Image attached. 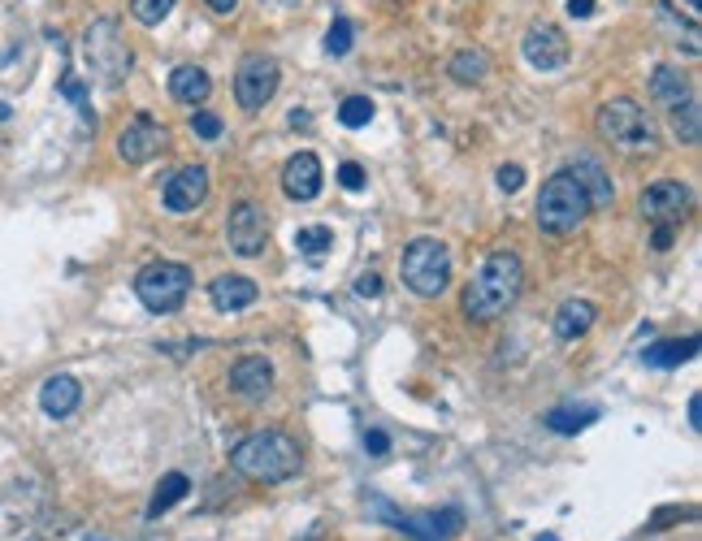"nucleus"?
Segmentation results:
<instances>
[{"mask_svg":"<svg viewBox=\"0 0 702 541\" xmlns=\"http://www.w3.org/2000/svg\"><path fill=\"white\" fill-rule=\"evenodd\" d=\"M351 44H356V22H351V18H334L330 31H325V52H330V57H347Z\"/></svg>","mask_w":702,"mask_h":541,"instance_id":"27","label":"nucleus"},{"mask_svg":"<svg viewBox=\"0 0 702 541\" xmlns=\"http://www.w3.org/2000/svg\"><path fill=\"white\" fill-rule=\"evenodd\" d=\"M594 316H598V308H594L590 299H568L564 308L555 312V334L564 338V342H572V338H581V334H590Z\"/></svg>","mask_w":702,"mask_h":541,"instance_id":"19","label":"nucleus"},{"mask_svg":"<svg viewBox=\"0 0 702 541\" xmlns=\"http://www.w3.org/2000/svg\"><path fill=\"white\" fill-rule=\"evenodd\" d=\"M598 135L620 152H650L655 148V126H650L646 109L629 96H616L598 109Z\"/></svg>","mask_w":702,"mask_h":541,"instance_id":"5","label":"nucleus"},{"mask_svg":"<svg viewBox=\"0 0 702 541\" xmlns=\"http://www.w3.org/2000/svg\"><path fill=\"white\" fill-rule=\"evenodd\" d=\"M594 9H598L594 0H568V13H572V18H590Z\"/></svg>","mask_w":702,"mask_h":541,"instance_id":"37","label":"nucleus"},{"mask_svg":"<svg viewBox=\"0 0 702 541\" xmlns=\"http://www.w3.org/2000/svg\"><path fill=\"white\" fill-rule=\"evenodd\" d=\"M191 130H195V139L213 143V139H221V117L217 113H195L191 117Z\"/></svg>","mask_w":702,"mask_h":541,"instance_id":"31","label":"nucleus"},{"mask_svg":"<svg viewBox=\"0 0 702 541\" xmlns=\"http://www.w3.org/2000/svg\"><path fill=\"white\" fill-rule=\"evenodd\" d=\"M698 100H685L681 109H676V139L681 143H698L702 139V126H698Z\"/></svg>","mask_w":702,"mask_h":541,"instance_id":"30","label":"nucleus"},{"mask_svg":"<svg viewBox=\"0 0 702 541\" xmlns=\"http://www.w3.org/2000/svg\"><path fill=\"white\" fill-rule=\"evenodd\" d=\"M282 191L291 200H317L321 195V161L312 152H295L282 169Z\"/></svg>","mask_w":702,"mask_h":541,"instance_id":"15","label":"nucleus"},{"mask_svg":"<svg viewBox=\"0 0 702 541\" xmlns=\"http://www.w3.org/2000/svg\"><path fill=\"white\" fill-rule=\"evenodd\" d=\"M295 247H299V256H308V260H325V252L334 247V230L330 226H308V230L295 234Z\"/></svg>","mask_w":702,"mask_h":541,"instance_id":"26","label":"nucleus"},{"mask_svg":"<svg viewBox=\"0 0 702 541\" xmlns=\"http://www.w3.org/2000/svg\"><path fill=\"white\" fill-rule=\"evenodd\" d=\"M83 52H87V65H91V74L100 78V83H122V78L130 74V48H126V39H122V26H117L113 18H96L87 26V35H83Z\"/></svg>","mask_w":702,"mask_h":541,"instance_id":"7","label":"nucleus"},{"mask_svg":"<svg viewBox=\"0 0 702 541\" xmlns=\"http://www.w3.org/2000/svg\"><path fill=\"white\" fill-rule=\"evenodd\" d=\"M364 451H369L373 459H382L390 451V438H386L382 429H364Z\"/></svg>","mask_w":702,"mask_h":541,"instance_id":"35","label":"nucleus"},{"mask_svg":"<svg viewBox=\"0 0 702 541\" xmlns=\"http://www.w3.org/2000/svg\"><path fill=\"white\" fill-rule=\"evenodd\" d=\"M226 239H230V252L239 256H260L269 243V221L260 213V204L243 200L230 208V221H226Z\"/></svg>","mask_w":702,"mask_h":541,"instance_id":"9","label":"nucleus"},{"mask_svg":"<svg viewBox=\"0 0 702 541\" xmlns=\"http://www.w3.org/2000/svg\"><path fill=\"white\" fill-rule=\"evenodd\" d=\"M520 187H525V169H520V165H503V169H499V191L512 195V191H520Z\"/></svg>","mask_w":702,"mask_h":541,"instance_id":"34","label":"nucleus"},{"mask_svg":"<svg viewBox=\"0 0 702 541\" xmlns=\"http://www.w3.org/2000/svg\"><path fill=\"white\" fill-rule=\"evenodd\" d=\"M520 286H525V265H520V256L516 252H490L481 260L473 286L464 290L468 321H494V316H503L520 299Z\"/></svg>","mask_w":702,"mask_h":541,"instance_id":"2","label":"nucleus"},{"mask_svg":"<svg viewBox=\"0 0 702 541\" xmlns=\"http://www.w3.org/2000/svg\"><path fill=\"white\" fill-rule=\"evenodd\" d=\"M520 52H525V61L533 65V70L555 74V70H564V65H568L572 48H568V35L559 31V26H529Z\"/></svg>","mask_w":702,"mask_h":541,"instance_id":"11","label":"nucleus"},{"mask_svg":"<svg viewBox=\"0 0 702 541\" xmlns=\"http://www.w3.org/2000/svg\"><path fill=\"white\" fill-rule=\"evenodd\" d=\"M78 403H83V386H78V377H70V373L48 377L44 390H39V407H44V416H52V420H65Z\"/></svg>","mask_w":702,"mask_h":541,"instance_id":"17","label":"nucleus"},{"mask_svg":"<svg viewBox=\"0 0 702 541\" xmlns=\"http://www.w3.org/2000/svg\"><path fill=\"white\" fill-rule=\"evenodd\" d=\"M230 390L239 394V399H247V403L269 399V390H273L269 360H260V355H243V360L230 368Z\"/></svg>","mask_w":702,"mask_h":541,"instance_id":"14","label":"nucleus"},{"mask_svg":"<svg viewBox=\"0 0 702 541\" xmlns=\"http://www.w3.org/2000/svg\"><path fill=\"white\" fill-rule=\"evenodd\" d=\"M451 78L455 83H486V74H490V52L486 48H464V52H455L451 57Z\"/></svg>","mask_w":702,"mask_h":541,"instance_id":"23","label":"nucleus"},{"mask_svg":"<svg viewBox=\"0 0 702 541\" xmlns=\"http://www.w3.org/2000/svg\"><path fill=\"white\" fill-rule=\"evenodd\" d=\"M650 96H655V104H663V109H681V104L689 100L685 74L672 70V65H659V70L650 74Z\"/></svg>","mask_w":702,"mask_h":541,"instance_id":"20","label":"nucleus"},{"mask_svg":"<svg viewBox=\"0 0 702 541\" xmlns=\"http://www.w3.org/2000/svg\"><path fill=\"white\" fill-rule=\"evenodd\" d=\"M399 273L421 299H438L451 286V252L438 239H412L399 256Z\"/></svg>","mask_w":702,"mask_h":541,"instance_id":"4","label":"nucleus"},{"mask_svg":"<svg viewBox=\"0 0 702 541\" xmlns=\"http://www.w3.org/2000/svg\"><path fill=\"white\" fill-rule=\"evenodd\" d=\"M204 5L213 13H234V9H239V0H204Z\"/></svg>","mask_w":702,"mask_h":541,"instance_id":"40","label":"nucleus"},{"mask_svg":"<svg viewBox=\"0 0 702 541\" xmlns=\"http://www.w3.org/2000/svg\"><path fill=\"white\" fill-rule=\"evenodd\" d=\"M161 148H165V126L148 113L130 117L126 130L117 135V152H122L126 165H148L152 156H161Z\"/></svg>","mask_w":702,"mask_h":541,"instance_id":"10","label":"nucleus"},{"mask_svg":"<svg viewBox=\"0 0 702 541\" xmlns=\"http://www.w3.org/2000/svg\"><path fill=\"white\" fill-rule=\"evenodd\" d=\"M161 200H165V208H169L174 217L195 213V208L208 200V169H204V165H182L178 174L165 182Z\"/></svg>","mask_w":702,"mask_h":541,"instance_id":"13","label":"nucleus"},{"mask_svg":"<svg viewBox=\"0 0 702 541\" xmlns=\"http://www.w3.org/2000/svg\"><path fill=\"white\" fill-rule=\"evenodd\" d=\"M356 295H364V299H373V295H382V277L377 273H364L360 282H356Z\"/></svg>","mask_w":702,"mask_h":541,"instance_id":"36","label":"nucleus"},{"mask_svg":"<svg viewBox=\"0 0 702 541\" xmlns=\"http://www.w3.org/2000/svg\"><path fill=\"white\" fill-rule=\"evenodd\" d=\"M702 399H698V394H694V399H689V429H702Z\"/></svg>","mask_w":702,"mask_h":541,"instance_id":"39","label":"nucleus"},{"mask_svg":"<svg viewBox=\"0 0 702 541\" xmlns=\"http://www.w3.org/2000/svg\"><path fill=\"white\" fill-rule=\"evenodd\" d=\"M299 464H304V451H299V442L282 429L247 433V438L230 451V468L247 481H260V485L291 481L299 472Z\"/></svg>","mask_w":702,"mask_h":541,"instance_id":"1","label":"nucleus"},{"mask_svg":"<svg viewBox=\"0 0 702 541\" xmlns=\"http://www.w3.org/2000/svg\"><path fill=\"white\" fill-rule=\"evenodd\" d=\"M338 122H343L347 130H360L373 122V100L369 96H347L343 104H338Z\"/></svg>","mask_w":702,"mask_h":541,"instance_id":"28","label":"nucleus"},{"mask_svg":"<svg viewBox=\"0 0 702 541\" xmlns=\"http://www.w3.org/2000/svg\"><path fill=\"white\" fill-rule=\"evenodd\" d=\"M689 213V191L681 187V182H650V187L642 191V217L655 221V226H681Z\"/></svg>","mask_w":702,"mask_h":541,"instance_id":"12","label":"nucleus"},{"mask_svg":"<svg viewBox=\"0 0 702 541\" xmlns=\"http://www.w3.org/2000/svg\"><path fill=\"white\" fill-rule=\"evenodd\" d=\"M598 420V407H555V412H546V429L551 433H581V429H590Z\"/></svg>","mask_w":702,"mask_h":541,"instance_id":"25","label":"nucleus"},{"mask_svg":"<svg viewBox=\"0 0 702 541\" xmlns=\"http://www.w3.org/2000/svg\"><path fill=\"white\" fill-rule=\"evenodd\" d=\"M655 18H659L663 26H668L676 44L685 39V52H689V57H698V48H702V44H698V22H694V18H681V13H672L668 0H659V5H655Z\"/></svg>","mask_w":702,"mask_h":541,"instance_id":"24","label":"nucleus"},{"mask_svg":"<svg viewBox=\"0 0 702 541\" xmlns=\"http://www.w3.org/2000/svg\"><path fill=\"white\" fill-rule=\"evenodd\" d=\"M338 182H343L347 191H364V182H369V178H364V169L356 161H343V165H338Z\"/></svg>","mask_w":702,"mask_h":541,"instance_id":"33","label":"nucleus"},{"mask_svg":"<svg viewBox=\"0 0 702 541\" xmlns=\"http://www.w3.org/2000/svg\"><path fill=\"white\" fill-rule=\"evenodd\" d=\"M208 91H213V78L200 65H178L174 74H169V96L178 104H204Z\"/></svg>","mask_w":702,"mask_h":541,"instance_id":"18","label":"nucleus"},{"mask_svg":"<svg viewBox=\"0 0 702 541\" xmlns=\"http://www.w3.org/2000/svg\"><path fill=\"white\" fill-rule=\"evenodd\" d=\"M698 355V338H668V342H655V347L642 351V360L650 368H681Z\"/></svg>","mask_w":702,"mask_h":541,"instance_id":"21","label":"nucleus"},{"mask_svg":"<svg viewBox=\"0 0 702 541\" xmlns=\"http://www.w3.org/2000/svg\"><path fill=\"white\" fill-rule=\"evenodd\" d=\"M590 191L585 182H577L572 169H559L555 178L542 182V195H538V226L546 234H572L590 217Z\"/></svg>","mask_w":702,"mask_h":541,"instance_id":"3","label":"nucleus"},{"mask_svg":"<svg viewBox=\"0 0 702 541\" xmlns=\"http://www.w3.org/2000/svg\"><path fill=\"white\" fill-rule=\"evenodd\" d=\"M191 494V481L182 477V472H165L161 481H156V494H152V503H148V520H161L169 507L182 503V498Z\"/></svg>","mask_w":702,"mask_h":541,"instance_id":"22","label":"nucleus"},{"mask_svg":"<svg viewBox=\"0 0 702 541\" xmlns=\"http://www.w3.org/2000/svg\"><path fill=\"white\" fill-rule=\"evenodd\" d=\"M685 5H698V0H685Z\"/></svg>","mask_w":702,"mask_h":541,"instance_id":"42","label":"nucleus"},{"mask_svg":"<svg viewBox=\"0 0 702 541\" xmlns=\"http://www.w3.org/2000/svg\"><path fill=\"white\" fill-rule=\"evenodd\" d=\"M278 83H282L278 61L265 57V52H252V57H243L239 74H234V100H239L247 113H256L278 96Z\"/></svg>","mask_w":702,"mask_h":541,"instance_id":"8","label":"nucleus"},{"mask_svg":"<svg viewBox=\"0 0 702 541\" xmlns=\"http://www.w3.org/2000/svg\"><path fill=\"white\" fill-rule=\"evenodd\" d=\"M135 295H139L143 308L156 312V316L178 312L182 303H187V295H191V269L178 265V260H156V265L139 269Z\"/></svg>","mask_w":702,"mask_h":541,"instance_id":"6","label":"nucleus"},{"mask_svg":"<svg viewBox=\"0 0 702 541\" xmlns=\"http://www.w3.org/2000/svg\"><path fill=\"white\" fill-rule=\"evenodd\" d=\"M538 541H559V537H551V533H546V537H538Z\"/></svg>","mask_w":702,"mask_h":541,"instance_id":"41","label":"nucleus"},{"mask_svg":"<svg viewBox=\"0 0 702 541\" xmlns=\"http://www.w3.org/2000/svg\"><path fill=\"white\" fill-rule=\"evenodd\" d=\"M61 96H65V100H74V109L87 117V87L78 83L74 74H65V78H61Z\"/></svg>","mask_w":702,"mask_h":541,"instance_id":"32","label":"nucleus"},{"mask_svg":"<svg viewBox=\"0 0 702 541\" xmlns=\"http://www.w3.org/2000/svg\"><path fill=\"white\" fill-rule=\"evenodd\" d=\"M208 299H213L217 312H243L260 299V290L252 277H243V273H221V277H213V286H208Z\"/></svg>","mask_w":702,"mask_h":541,"instance_id":"16","label":"nucleus"},{"mask_svg":"<svg viewBox=\"0 0 702 541\" xmlns=\"http://www.w3.org/2000/svg\"><path fill=\"white\" fill-rule=\"evenodd\" d=\"M178 0H130V13H135V22L143 26H161L169 13H174Z\"/></svg>","mask_w":702,"mask_h":541,"instance_id":"29","label":"nucleus"},{"mask_svg":"<svg viewBox=\"0 0 702 541\" xmlns=\"http://www.w3.org/2000/svg\"><path fill=\"white\" fill-rule=\"evenodd\" d=\"M650 243H655V252H668V247H672V226H655V239H650Z\"/></svg>","mask_w":702,"mask_h":541,"instance_id":"38","label":"nucleus"}]
</instances>
